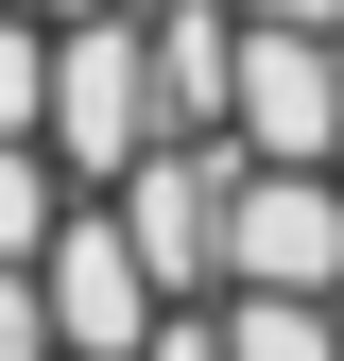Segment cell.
I'll list each match as a JSON object with an SVG mask.
<instances>
[{
  "instance_id": "obj_1",
  "label": "cell",
  "mask_w": 344,
  "mask_h": 361,
  "mask_svg": "<svg viewBox=\"0 0 344 361\" xmlns=\"http://www.w3.org/2000/svg\"><path fill=\"white\" fill-rule=\"evenodd\" d=\"M155 138H172V121H155V35H138V0H121V18H52V172L104 207Z\"/></svg>"
},
{
  "instance_id": "obj_2",
  "label": "cell",
  "mask_w": 344,
  "mask_h": 361,
  "mask_svg": "<svg viewBox=\"0 0 344 361\" xmlns=\"http://www.w3.org/2000/svg\"><path fill=\"white\" fill-rule=\"evenodd\" d=\"M241 172H258L241 138H155V155L104 190V207H121V241H138V276H155L172 310L224 293V207H241Z\"/></svg>"
},
{
  "instance_id": "obj_3",
  "label": "cell",
  "mask_w": 344,
  "mask_h": 361,
  "mask_svg": "<svg viewBox=\"0 0 344 361\" xmlns=\"http://www.w3.org/2000/svg\"><path fill=\"white\" fill-rule=\"evenodd\" d=\"M224 138L258 172H344V35H258L241 18V104Z\"/></svg>"
},
{
  "instance_id": "obj_4",
  "label": "cell",
  "mask_w": 344,
  "mask_h": 361,
  "mask_svg": "<svg viewBox=\"0 0 344 361\" xmlns=\"http://www.w3.org/2000/svg\"><path fill=\"white\" fill-rule=\"evenodd\" d=\"M35 293H52V344H69V361H138V344L172 327V293L138 276L121 207H69V224H52V258H35Z\"/></svg>"
},
{
  "instance_id": "obj_5",
  "label": "cell",
  "mask_w": 344,
  "mask_h": 361,
  "mask_svg": "<svg viewBox=\"0 0 344 361\" xmlns=\"http://www.w3.org/2000/svg\"><path fill=\"white\" fill-rule=\"evenodd\" d=\"M224 293H344V172H241Z\"/></svg>"
},
{
  "instance_id": "obj_6",
  "label": "cell",
  "mask_w": 344,
  "mask_h": 361,
  "mask_svg": "<svg viewBox=\"0 0 344 361\" xmlns=\"http://www.w3.org/2000/svg\"><path fill=\"white\" fill-rule=\"evenodd\" d=\"M138 35H155V121H172V138H224V104H241V18H224V0H138Z\"/></svg>"
},
{
  "instance_id": "obj_7",
  "label": "cell",
  "mask_w": 344,
  "mask_h": 361,
  "mask_svg": "<svg viewBox=\"0 0 344 361\" xmlns=\"http://www.w3.org/2000/svg\"><path fill=\"white\" fill-rule=\"evenodd\" d=\"M69 207H86V190L52 172V138H0V258H18V276L52 258V224H69Z\"/></svg>"
},
{
  "instance_id": "obj_8",
  "label": "cell",
  "mask_w": 344,
  "mask_h": 361,
  "mask_svg": "<svg viewBox=\"0 0 344 361\" xmlns=\"http://www.w3.org/2000/svg\"><path fill=\"white\" fill-rule=\"evenodd\" d=\"M224 361H344L327 293H224Z\"/></svg>"
},
{
  "instance_id": "obj_9",
  "label": "cell",
  "mask_w": 344,
  "mask_h": 361,
  "mask_svg": "<svg viewBox=\"0 0 344 361\" xmlns=\"http://www.w3.org/2000/svg\"><path fill=\"white\" fill-rule=\"evenodd\" d=\"M0 138H52V18H0Z\"/></svg>"
},
{
  "instance_id": "obj_10",
  "label": "cell",
  "mask_w": 344,
  "mask_h": 361,
  "mask_svg": "<svg viewBox=\"0 0 344 361\" xmlns=\"http://www.w3.org/2000/svg\"><path fill=\"white\" fill-rule=\"evenodd\" d=\"M0 361H69V344H52V293H35L18 258H0Z\"/></svg>"
},
{
  "instance_id": "obj_11",
  "label": "cell",
  "mask_w": 344,
  "mask_h": 361,
  "mask_svg": "<svg viewBox=\"0 0 344 361\" xmlns=\"http://www.w3.org/2000/svg\"><path fill=\"white\" fill-rule=\"evenodd\" d=\"M138 361H224V293H207V310H172V327H155Z\"/></svg>"
},
{
  "instance_id": "obj_12",
  "label": "cell",
  "mask_w": 344,
  "mask_h": 361,
  "mask_svg": "<svg viewBox=\"0 0 344 361\" xmlns=\"http://www.w3.org/2000/svg\"><path fill=\"white\" fill-rule=\"evenodd\" d=\"M224 18H258V35H344V0H224Z\"/></svg>"
},
{
  "instance_id": "obj_13",
  "label": "cell",
  "mask_w": 344,
  "mask_h": 361,
  "mask_svg": "<svg viewBox=\"0 0 344 361\" xmlns=\"http://www.w3.org/2000/svg\"><path fill=\"white\" fill-rule=\"evenodd\" d=\"M35 18H121V0H35Z\"/></svg>"
},
{
  "instance_id": "obj_14",
  "label": "cell",
  "mask_w": 344,
  "mask_h": 361,
  "mask_svg": "<svg viewBox=\"0 0 344 361\" xmlns=\"http://www.w3.org/2000/svg\"><path fill=\"white\" fill-rule=\"evenodd\" d=\"M327 327H344V293H327Z\"/></svg>"
}]
</instances>
